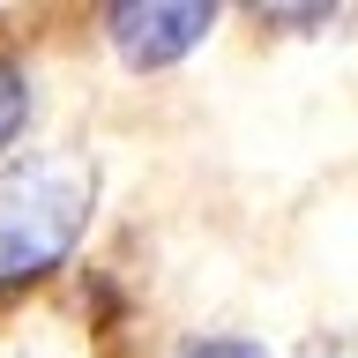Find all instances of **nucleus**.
Segmentation results:
<instances>
[{"instance_id":"1","label":"nucleus","mask_w":358,"mask_h":358,"mask_svg":"<svg viewBox=\"0 0 358 358\" xmlns=\"http://www.w3.org/2000/svg\"><path fill=\"white\" fill-rule=\"evenodd\" d=\"M97 209V172L83 157H30L15 172H0V291L38 284L45 268H60L83 239Z\"/></svg>"},{"instance_id":"3","label":"nucleus","mask_w":358,"mask_h":358,"mask_svg":"<svg viewBox=\"0 0 358 358\" xmlns=\"http://www.w3.org/2000/svg\"><path fill=\"white\" fill-rule=\"evenodd\" d=\"M22 120H30V90H22V75L8 60H0V150L22 134Z\"/></svg>"},{"instance_id":"4","label":"nucleus","mask_w":358,"mask_h":358,"mask_svg":"<svg viewBox=\"0 0 358 358\" xmlns=\"http://www.w3.org/2000/svg\"><path fill=\"white\" fill-rule=\"evenodd\" d=\"M187 358H268V351H262V343H231V336H224V343H194Z\"/></svg>"},{"instance_id":"2","label":"nucleus","mask_w":358,"mask_h":358,"mask_svg":"<svg viewBox=\"0 0 358 358\" xmlns=\"http://www.w3.org/2000/svg\"><path fill=\"white\" fill-rule=\"evenodd\" d=\"M209 30H217V8H209V0H127V8L105 15L112 52H120L134 75H157V67L187 60Z\"/></svg>"},{"instance_id":"5","label":"nucleus","mask_w":358,"mask_h":358,"mask_svg":"<svg viewBox=\"0 0 358 358\" xmlns=\"http://www.w3.org/2000/svg\"><path fill=\"white\" fill-rule=\"evenodd\" d=\"M306 358H358V351H343V343H313Z\"/></svg>"}]
</instances>
